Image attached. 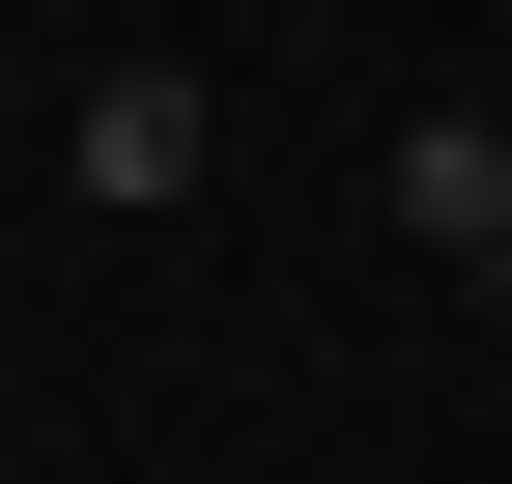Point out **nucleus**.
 <instances>
[{
	"mask_svg": "<svg viewBox=\"0 0 512 484\" xmlns=\"http://www.w3.org/2000/svg\"><path fill=\"white\" fill-rule=\"evenodd\" d=\"M399 228H427V257H512V114H399Z\"/></svg>",
	"mask_w": 512,
	"mask_h": 484,
	"instance_id": "f257e3e1",
	"label": "nucleus"
},
{
	"mask_svg": "<svg viewBox=\"0 0 512 484\" xmlns=\"http://www.w3.org/2000/svg\"><path fill=\"white\" fill-rule=\"evenodd\" d=\"M86 200H200V86H171V57L86 86Z\"/></svg>",
	"mask_w": 512,
	"mask_h": 484,
	"instance_id": "f03ea898",
	"label": "nucleus"
},
{
	"mask_svg": "<svg viewBox=\"0 0 512 484\" xmlns=\"http://www.w3.org/2000/svg\"><path fill=\"white\" fill-rule=\"evenodd\" d=\"M484 314H512V257H484Z\"/></svg>",
	"mask_w": 512,
	"mask_h": 484,
	"instance_id": "7ed1b4c3",
	"label": "nucleus"
}]
</instances>
